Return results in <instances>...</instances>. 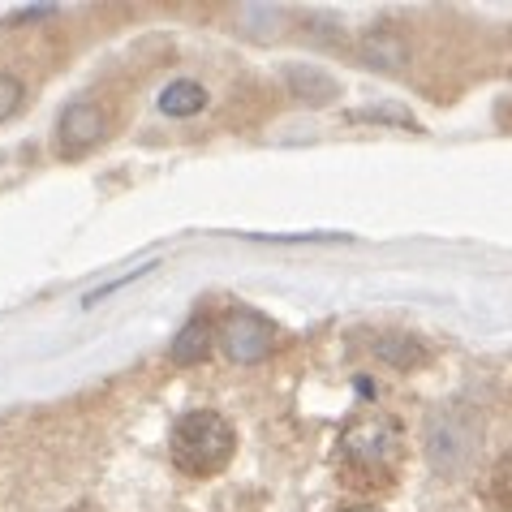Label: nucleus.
<instances>
[{
    "instance_id": "f257e3e1",
    "label": "nucleus",
    "mask_w": 512,
    "mask_h": 512,
    "mask_svg": "<svg viewBox=\"0 0 512 512\" xmlns=\"http://www.w3.org/2000/svg\"><path fill=\"white\" fill-rule=\"evenodd\" d=\"M237 452L233 422L216 409H190L168 431V457L190 478H216Z\"/></svg>"
},
{
    "instance_id": "f03ea898",
    "label": "nucleus",
    "mask_w": 512,
    "mask_h": 512,
    "mask_svg": "<svg viewBox=\"0 0 512 512\" xmlns=\"http://www.w3.org/2000/svg\"><path fill=\"white\" fill-rule=\"evenodd\" d=\"M422 452L439 478H461L482 452V418L465 401L435 405L422 422Z\"/></svg>"
},
{
    "instance_id": "7ed1b4c3",
    "label": "nucleus",
    "mask_w": 512,
    "mask_h": 512,
    "mask_svg": "<svg viewBox=\"0 0 512 512\" xmlns=\"http://www.w3.org/2000/svg\"><path fill=\"white\" fill-rule=\"evenodd\" d=\"M405 452L401 422L388 414H358L340 431V461L358 474H392Z\"/></svg>"
},
{
    "instance_id": "20e7f679",
    "label": "nucleus",
    "mask_w": 512,
    "mask_h": 512,
    "mask_svg": "<svg viewBox=\"0 0 512 512\" xmlns=\"http://www.w3.org/2000/svg\"><path fill=\"white\" fill-rule=\"evenodd\" d=\"M216 336H220L224 358L237 362V366H259V362L272 358V349H276V323L250 306L229 310Z\"/></svg>"
},
{
    "instance_id": "39448f33",
    "label": "nucleus",
    "mask_w": 512,
    "mask_h": 512,
    "mask_svg": "<svg viewBox=\"0 0 512 512\" xmlns=\"http://www.w3.org/2000/svg\"><path fill=\"white\" fill-rule=\"evenodd\" d=\"M104 138H108V112L95 99H74L56 121V155L61 160H82Z\"/></svg>"
},
{
    "instance_id": "423d86ee",
    "label": "nucleus",
    "mask_w": 512,
    "mask_h": 512,
    "mask_svg": "<svg viewBox=\"0 0 512 512\" xmlns=\"http://www.w3.org/2000/svg\"><path fill=\"white\" fill-rule=\"evenodd\" d=\"M284 91H289L297 104H306V108H327V104H336L340 82L327 74L323 65L293 61V65H284Z\"/></svg>"
},
{
    "instance_id": "0eeeda50",
    "label": "nucleus",
    "mask_w": 512,
    "mask_h": 512,
    "mask_svg": "<svg viewBox=\"0 0 512 512\" xmlns=\"http://www.w3.org/2000/svg\"><path fill=\"white\" fill-rule=\"evenodd\" d=\"M375 358L383 366H392V371H418V366L431 362V349L414 332H383L375 340Z\"/></svg>"
},
{
    "instance_id": "6e6552de",
    "label": "nucleus",
    "mask_w": 512,
    "mask_h": 512,
    "mask_svg": "<svg viewBox=\"0 0 512 512\" xmlns=\"http://www.w3.org/2000/svg\"><path fill=\"white\" fill-rule=\"evenodd\" d=\"M155 104H160L164 117L190 121V117H198V112L211 104V91L203 87V82H194V78H173L160 95H155Z\"/></svg>"
},
{
    "instance_id": "1a4fd4ad",
    "label": "nucleus",
    "mask_w": 512,
    "mask_h": 512,
    "mask_svg": "<svg viewBox=\"0 0 512 512\" xmlns=\"http://www.w3.org/2000/svg\"><path fill=\"white\" fill-rule=\"evenodd\" d=\"M358 56H362V65L383 69V74H396V69H405V61H409V48H405V39L396 31H388V26H375V31L362 39Z\"/></svg>"
},
{
    "instance_id": "9d476101",
    "label": "nucleus",
    "mask_w": 512,
    "mask_h": 512,
    "mask_svg": "<svg viewBox=\"0 0 512 512\" xmlns=\"http://www.w3.org/2000/svg\"><path fill=\"white\" fill-rule=\"evenodd\" d=\"M211 336H216V332H211L207 319H190L173 336V345H168V362H173V366H198V362H207Z\"/></svg>"
},
{
    "instance_id": "9b49d317",
    "label": "nucleus",
    "mask_w": 512,
    "mask_h": 512,
    "mask_svg": "<svg viewBox=\"0 0 512 512\" xmlns=\"http://www.w3.org/2000/svg\"><path fill=\"white\" fill-rule=\"evenodd\" d=\"M26 104V82L18 74H9V69H0V125L13 121Z\"/></svg>"
},
{
    "instance_id": "f8f14e48",
    "label": "nucleus",
    "mask_w": 512,
    "mask_h": 512,
    "mask_svg": "<svg viewBox=\"0 0 512 512\" xmlns=\"http://www.w3.org/2000/svg\"><path fill=\"white\" fill-rule=\"evenodd\" d=\"M151 267H155V263H147V267H134V272H125V276H117V280H108V284H104V289H95V293H87V297H82V306H99V302H104V297H108V293H117V289H125V284H130V280H138V276H147V272H151Z\"/></svg>"
},
{
    "instance_id": "ddd939ff",
    "label": "nucleus",
    "mask_w": 512,
    "mask_h": 512,
    "mask_svg": "<svg viewBox=\"0 0 512 512\" xmlns=\"http://www.w3.org/2000/svg\"><path fill=\"white\" fill-rule=\"evenodd\" d=\"M39 18H56V5H31V9H13L5 26H18V22H39Z\"/></svg>"
},
{
    "instance_id": "4468645a",
    "label": "nucleus",
    "mask_w": 512,
    "mask_h": 512,
    "mask_svg": "<svg viewBox=\"0 0 512 512\" xmlns=\"http://www.w3.org/2000/svg\"><path fill=\"white\" fill-rule=\"evenodd\" d=\"M340 512H383V508H340Z\"/></svg>"
},
{
    "instance_id": "2eb2a0df",
    "label": "nucleus",
    "mask_w": 512,
    "mask_h": 512,
    "mask_svg": "<svg viewBox=\"0 0 512 512\" xmlns=\"http://www.w3.org/2000/svg\"><path fill=\"white\" fill-rule=\"evenodd\" d=\"M74 512H99V508H91V504H82V508H74Z\"/></svg>"
}]
</instances>
